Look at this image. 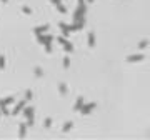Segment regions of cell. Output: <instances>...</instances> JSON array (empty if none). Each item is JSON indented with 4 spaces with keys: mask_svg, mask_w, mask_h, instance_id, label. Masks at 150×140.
I'll return each instance as SVG.
<instances>
[{
    "mask_svg": "<svg viewBox=\"0 0 150 140\" xmlns=\"http://www.w3.org/2000/svg\"><path fill=\"white\" fill-rule=\"evenodd\" d=\"M143 59H145L143 53H133V55H129V57H127V62H129V63H137V62H142Z\"/></svg>",
    "mask_w": 150,
    "mask_h": 140,
    "instance_id": "6da1fadb",
    "label": "cell"
},
{
    "mask_svg": "<svg viewBox=\"0 0 150 140\" xmlns=\"http://www.w3.org/2000/svg\"><path fill=\"white\" fill-rule=\"evenodd\" d=\"M93 109H95V103H89V105L82 107V113H83V115H85V113H90Z\"/></svg>",
    "mask_w": 150,
    "mask_h": 140,
    "instance_id": "7a4b0ae2",
    "label": "cell"
},
{
    "mask_svg": "<svg viewBox=\"0 0 150 140\" xmlns=\"http://www.w3.org/2000/svg\"><path fill=\"white\" fill-rule=\"evenodd\" d=\"M149 47V40H142V42H139V50H145Z\"/></svg>",
    "mask_w": 150,
    "mask_h": 140,
    "instance_id": "3957f363",
    "label": "cell"
},
{
    "mask_svg": "<svg viewBox=\"0 0 150 140\" xmlns=\"http://www.w3.org/2000/svg\"><path fill=\"white\" fill-rule=\"evenodd\" d=\"M89 45H90V47H93V45H95V35H93V32H90V33H89Z\"/></svg>",
    "mask_w": 150,
    "mask_h": 140,
    "instance_id": "277c9868",
    "label": "cell"
},
{
    "mask_svg": "<svg viewBox=\"0 0 150 140\" xmlns=\"http://www.w3.org/2000/svg\"><path fill=\"white\" fill-rule=\"evenodd\" d=\"M82 107H83V99L79 97V99H77V103H75V110H80Z\"/></svg>",
    "mask_w": 150,
    "mask_h": 140,
    "instance_id": "5b68a950",
    "label": "cell"
},
{
    "mask_svg": "<svg viewBox=\"0 0 150 140\" xmlns=\"http://www.w3.org/2000/svg\"><path fill=\"white\" fill-rule=\"evenodd\" d=\"M25 115L29 117V120H33V109H25Z\"/></svg>",
    "mask_w": 150,
    "mask_h": 140,
    "instance_id": "8992f818",
    "label": "cell"
},
{
    "mask_svg": "<svg viewBox=\"0 0 150 140\" xmlns=\"http://www.w3.org/2000/svg\"><path fill=\"white\" fill-rule=\"evenodd\" d=\"M23 105H25V102H20L19 105L15 107V110H13V115H17V113H19V112H20V110L23 109Z\"/></svg>",
    "mask_w": 150,
    "mask_h": 140,
    "instance_id": "52a82bcc",
    "label": "cell"
},
{
    "mask_svg": "<svg viewBox=\"0 0 150 140\" xmlns=\"http://www.w3.org/2000/svg\"><path fill=\"white\" fill-rule=\"evenodd\" d=\"M45 30H47V25H45V27H39V29H35V33H42V32H45Z\"/></svg>",
    "mask_w": 150,
    "mask_h": 140,
    "instance_id": "ba28073f",
    "label": "cell"
},
{
    "mask_svg": "<svg viewBox=\"0 0 150 140\" xmlns=\"http://www.w3.org/2000/svg\"><path fill=\"white\" fill-rule=\"evenodd\" d=\"M59 90H60V93H65V92H67V87H65L63 83H60V85H59Z\"/></svg>",
    "mask_w": 150,
    "mask_h": 140,
    "instance_id": "9c48e42d",
    "label": "cell"
},
{
    "mask_svg": "<svg viewBox=\"0 0 150 140\" xmlns=\"http://www.w3.org/2000/svg\"><path fill=\"white\" fill-rule=\"evenodd\" d=\"M72 127H73V125H72V123H70V122H67V123H65V125H63V130H65V132H67V130H70V129H72Z\"/></svg>",
    "mask_w": 150,
    "mask_h": 140,
    "instance_id": "30bf717a",
    "label": "cell"
},
{
    "mask_svg": "<svg viewBox=\"0 0 150 140\" xmlns=\"http://www.w3.org/2000/svg\"><path fill=\"white\" fill-rule=\"evenodd\" d=\"M3 67H5V57L0 55V69H3Z\"/></svg>",
    "mask_w": 150,
    "mask_h": 140,
    "instance_id": "8fae6325",
    "label": "cell"
},
{
    "mask_svg": "<svg viewBox=\"0 0 150 140\" xmlns=\"http://www.w3.org/2000/svg\"><path fill=\"white\" fill-rule=\"evenodd\" d=\"M35 75H37V77L43 75V73H42V69H39V67H37V69H35Z\"/></svg>",
    "mask_w": 150,
    "mask_h": 140,
    "instance_id": "7c38bea8",
    "label": "cell"
},
{
    "mask_svg": "<svg viewBox=\"0 0 150 140\" xmlns=\"http://www.w3.org/2000/svg\"><path fill=\"white\" fill-rule=\"evenodd\" d=\"M20 135H22V137L25 135V125H20Z\"/></svg>",
    "mask_w": 150,
    "mask_h": 140,
    "instance_id": "4fadbf2b",
    "label": "cell"
},
{
    "mask_svg": "<svg viewBox=\"0 0 150 140\" xmlns=\"http://www.w3.org/2000/svg\"><path fill=\"white\" fill-rule=\"evenodd\" d=\"M63 65H65V67H69V65H70V60H69V57H65V59H63Z\"/></svg>",
    "mask_w": 150,
    "mask_h": 140,
    "instance_id": "5bb4252c",
    "label": "cell"
},
{
    "mask_svg": "<svg viewBox=\"0 0 150 140\" xmlns=\"http://www.w3.org/2000/svg\"><path fill=\"white\" fill-rule=\"evenodd\" d=\"M50 125H52V120L47 119V120H45V127H50Z\"/></svg>",
    "mask_w": 150,
    "mask_h": 140,
    "instance_id": "9a60e30c",
    "label": "cell"
},
{
    "mask_svg": "<svg viewBox=\"0 0 150 140\" xmlns=\"http://www.w3.org/2000/svg\"><path fill=\"white\" fill-rule=\"evenodd\" d=\"M89 2H92V0H89Z\"/></svg>",
    "mask_w": 150,
    "mask_h": 140,
    "instance_id": "2e32d148",
    "label": "cell"
},
{
    "mask_svg": "<svg viewBox=\"0 0 150 140\" xmlns=\"http://www.w3.org/2000/svg\"><path fill=\"white\" fill-rule=\"evenodd\" d=\"M3 2H5V0H3Z\"/></svg>",
    "mask_w": 150,
    "mask_h": 140,
    "instance_id": "e0dca14e",
    "label": "cell"
}]
</instances>
